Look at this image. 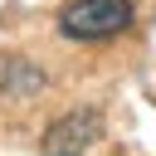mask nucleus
Instances as JSON below:
<instances>
[{"label": "nucleus", "mask_w": 156, "mask_h": 156, "mask_svg": "<svg viewBox=\"0 0 156 156\" xmlns=\"http://www.w3.org/2000/svg\"><path fill=\"white\" fill-rule=\"evenodd\" d=\"M132 24V0H68L58 29L68 39H112Z\"/></svg>", "instance_id": "obj_1"}, {"label": "nucleus", "mask_w": 156, "mask_h": 156, "mask_svg": "<svg viewBox=\"0 0 156 156\" xmlns=\"http://www.w3.org/2000/svg\"><path fill=\"white\" fill-rule=\"evenodd\" d=\"M98 136H102V117L88 112V107H78V112L49 122V132H44V156H83Z\"/></svg>", "instance_id": "obj_2"}]
</instances>
